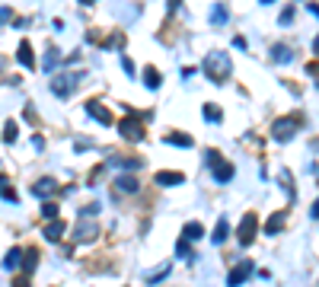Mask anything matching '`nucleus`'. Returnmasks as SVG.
I'll return each mask as SVG.
<instances>
[{
    "instance_id": "1",
    "label": "nucleus",
    "mask_w": 319,
    "mask_h": 287,
    "mask_svg": "<svg viewBox=\"0 0 319 287\" xmlns=\"http://www.w3.org/2000/svg\"><path fill=\"white\" fill-rule=\"evenodd\" d=\"M205 74L214 80V83H223L230 77V58L223 54V51H211L205 58Z\"/></svg>"
},
{
    "instance_id": "2",
    "label": "nucleus",
    "mask_w": 319,
    "mask_h": 287,
    "mask_svg": "<svg viewBox=\"0 0 319 287\" xmlns=\"http://www.w3.org/2000/svg\"><path fill=\"white\" fill-rule=\"evenodd\" d=\"M294 134H297V118H281V122H275V125H271V137H275V140H281V144H284V140H291Z\"/></svg>"
},
{
    "instance_id": "3",
    "label": "nucleus",
    "mask_w": 319,
    "mask_h": 287,
    "mask_svg": "<svg viewBox=\"0 0 319 287\" xmlns=\"http://www.w3.org/2000/svg\"><path fill=\"white\" fill-rule=\"evenodd\" d=\"M118 134L125 140H144V125L137 122V118H125V122H118Z\"/></svg>"
},
{
    "instance_id": "4",
    "label": "nucleus",
    "mask_w": 319,
    "mask_h": 287,
    "mask_svg": "<svg viewBox=\"0 0 319 287\" xmlns=\"http://www.w3.org/2000/svg\"><path fill=\"white\" fill-rule=\"evenodd\" d=\"M236 233H240V246H249L252 239H255V214H246Z\"/></svg>"
},
{
    "instance_id": "5",
    "label": "nucleus",
    "mask_w": 319,
    "mask_h": 287,
    "mask_svg": "<svg viewBox=\"0 0 319 287\" xmlns=\"http://www.w3.org/2000/svg\"><path fill=\"white\" fill-rule=\"evenodd\" d=\"M86 115H93L99 125H112V112L105 109L99 99H90V102H86Z\"/></svg>"
},
{
    "instance_id": "6",
    "label": "nucleus",
    "mask_w": 319,
    "mask_h": 287,
    "mask_svg": "<svg viewBox=\"0 0 319 287\" xmlns=\"http://www.w3.org/2000/svg\"><path fill=\"white\" fill-rule=\"evenodd\" d=\"M252 274V262H243V265H236L233 271H230V278H227V287H240L246 278Z\"/></svg>"
},
{
    "instance_id": "7",
    "label": "nucleus",
    "mask_w": 319,
    "mask_h": 287,
    "mask_svg": "<svg viewBox=\"0 0 319 287\" xmlns=\"http://www.w3.org/2000/svg\"><path fill=\"white\" fill-rule=\"evenodd\" d=\"M51 191H57V182L51 176H45V179H39V182L32 185V195L35 198H45V195H51Z\"/></svg>"
},
{
    "instance_id": "8",
    "label": "nucleus",
    "mask_w": 319,
    "mask_h": 287,
    "mask_svg": "<svg viewBox=\"0 0 319 287\" xmlns=\"http://www.w3.org/2000/svg\"><path fill=\"white\" fill-rule=\"evenodd\" d=\"M140 179L137 176H115V191H137Z\"/></svg>"
},
{
    "instance_id": "9",
    "label": "nucleus",
    "mask_w": 319,
    "mask_h": 287,
    "mask_svg": "<svg viewBox=\"0 0 319 287\" xmlns=\"http://www.w3.org/2000/svg\"><path fill=\"white\" fill-rule=\"evenodd\" d=\"M271 61H278V64L294 61V48L291 45H275V48H271Z\"/></svg>"
},
{
    "instance_id": "10",
    "label": "nucleus",
    "mask_w": 319,
    "mask_h": 287,
    "mask_svg": "<svg viewBox=\"0 0 319 287\" xmlns=\"http://www.w3.org/2000/svg\"><path fill=\"white\" fill-rule=\"evenodd\" d=\"M16 61H19L22 67H35V54H32V45H29V42H22V45H19Z\"/></svg>"
},
{
    "instance_id": "11",
    "label": "nucleus",
    "mask_w": 319,
    "mask_h": 287,
    "mask_svg": "<svg viewBox=\"0 0 319 287\" xmlns=\"http://www.w3.org/2000/svg\"><path fill=\"white\" fill-rule=\"evenodd\" d=\"M61 236H64V223L61 220H48V226H45V239H48V243H57Z\"/></svg>"
},
{
    "instance_id": "12",
    "label": "nucleus",
    "mask_w": 319,
    "mask_h": 287,
    "mask_svg": "<svg viewBox=\"0 0 319 287\" xmlns=\"http://www.w3.org/2000/svg\"><path fill=\"white\" fill-rule=\"evenodd\" d=\"M22 259H26V255H22V249H10L7 259H4V268H7V271H16V268L22 265Z\"/></svg>"
},
{
    "instance_id": "13",
    "label": "nucleus",
    "mask_w": 319,
    "mask_h": 287,
    "mask_svg": "<svg viewBox=\"0 0 319 287\" xmlns=\"http://www.w3.org/2000/svg\"><path fill=\"white\" fill-rule=\"evenodd\" d=\"M214 179H217V182H230V179H233V166L223 163V160H217L214 163Z\"/></svg>"
},
{
    "instance_id": "14",
    "label": "nucleus",
    "mask_w": 319,
    "mask_h": 287,
    "mask_svg": "<svg viewBox=\"0 0 319 287\" xmlns=\"http://www.w3.org/2000/svg\"><path fill=\"white\" fill-rule=\"evenodd\" d=\"M57 61H61V51H57V48H48V54H45V61H42V70L51 74V70L57 67Z\"/></svg>"
},
{
    "instance_id": "15",
    "label": "nucleus",
    "mask_w": 319,
    "mask_h": 287,
    "mask_svg": "<svg viewBox=\"0 0 319 287\" xmlns=\"http://www.w3.org/2000/svg\"><path fill=\"white\" fill-rule=\"evenodd\" d=\"M80 77H74V80H64V77H57L54 83H51V90H54V96H67L70 93V87H74Z\"/></svg>"
},
{
    "instance_id": "16",
    "label": "nucleus",
    "mask_w": 319,
    "mask_h": 287,
    "mask_svg": "<svg viewBox=\"0 0 319 287\" xmlns=\"http://www.w3.org/2000/svg\"><path fill=\"white\" fill-rule=\"evenodd\" d=\"M166 144H176V147H192V137H188V134H179V131H169V134H166Z\"/></svg>"
},
{
    "instance_id": "17",
    "label": "nucleus",
    "mask_w": 319,
    "mask_h": 287,
    "mask_svg": "<svg viewBox=\"0 0 319 287\" xmlns=\"http://www.w3.org/2000/svg\"><path fill=\"white\" fill-rule=\"evenodd\" d=\"M144 83H147V90H160V74L153 67H144Z\"/></svg>"
},
{
    "instance_id": "18",
    "label": "nucleus",
    "mask_w": 319,
    "mask_h": 287,
    "mask_svg": "<svg viewBox=\"0 0 319 287\" xmlns=\"http://www.w3.org/2000/svg\"><path fill=\"white\" fill-rule=\"evenodd\" d=\"M93 236H96V226L93 223H80L74 230V239H93Z\"/></svg>"
},
{
    "instance_id": "19",
    "label": "nucleus",
    "mask_w": 319,
    "mask_h": 287,
    "mask_svg": "<svg viewBox=\"0 0 319 287\" xmlns=\"http://www.w3.org/2000/svg\"><path fill=\"white\" fill-rule=\"evenodd\" d=\"M281 223H284V211H281V214H271L268 223H265V233H278V230H281Z\"/></svg>"
},
{
    "instance_id": "20",
    "label": "nucleus",
    "mask_w": 319,
    "mask_h": 287,
    "mask_svg": "<svg viewBox=\"0 0 319 287\" xmlns=\"http://www.w3.org/2000/svg\"><path fill=\"white\" fill-rule=\"evenodd\" d=\"M157 182H160V185H179V182H182V176H179V173H166V169H163V173L157 176Z\"/></svg>"
},
{
    "instance_id": "21",
    "label": "nucleus",
    "mask_w": 319,
    "mask_h": 287,
    "mask_svg": "<svg viewBox=\"0 0 319 287\" xmlns=\"http://www.w3.org/2000/svg\"><path fill=\"white\" fill-rule=\"evenodd\" d=\"M163 278H169V265H160L157 271H150L147 274V284H160Z\"/></svg>"
},
{
    "instance_id": "22",
    "label": "nucleus",
    "mask_w": 319,
    "mask_h": 287,
    "mask_svg": "<svg viewBox=\"0 0 319 287\" xmlns=\"http://www.w3.org/2000/svg\"><path fill=\"white\" fill-rule=\"evenodd\" d=\"M211 239H214V246H220L223 239H227V220H220V223L214 226V233H211Z\"/></svg>"
},
{
    "instance_id": "23",
    "label": "nucleus",
    "mask_w": 319,
    "mask_h": 287,
    "mask_svg": "<svg viewBox=\"0 0 319 287\" xmlns=\"http://www.w3.org/2000/svg\"><path fill=\"white\" fill-rule=\"evenodd\" d=\"M35 265H39V252H26V259H22V271L32 274V271H35Z\"/></svg>"
},
{
    "instance_id": "24",
    "label": "nucleus",
    "mask_w": 319,
    "mask_h": 287,
    "mask_svg": "<svg viewBox=\"0 0 319 287\" xmlns=\"http://www.w3.org/2000/svg\"><path fill=\"white\" fill-rule=\"evenodd\" d=\"M182 239H192V243H195V239H201V226H198V223H188L185 230H182Z\"/></svg>"
},
{
    "instance_id": "25",
    "label": "nucleus",
    "mask_w": 319,
    "mask_h": 287,
    "mask_svg": "<svg viewBox=\"0 0 319 287\" xmlns=\"http://www.w3.org/2000/svg\"><path fill=\"white\" fill-rule=\"evenodd\" d=\"M205 118H208V122H214V125H217L220 118H223V112L217 109V105H211V102H208V105H205Z\"/></svg>"
},
{
    "instance_id": "26",
    "label": "nucleus",
    "mask_w": 319,
    "mask_h": 287,
    "mask_svg": "<svg viewBox=\"0 0 319 287\" xmlns=\"http://www.w3.org/2000/svg\"><path fill=\"white\" fill-rule=\"evenodd\" d=\"M42 217L45 220H54L57 217V205H54V201H45V205H42Z\"/></svg>"
},
{
    "instance_id": "27",
    "label": "nucleus",
    "mask_w": 319,
    "mask_h": 287,
    "mask_svg": "<svg viewBox=\"0 0 319 287\" xmlns=\"http://www.w3.org/2000/svg\"><path fill=\"white\" fill-rule=\"evenodd\" d=\"M278 22H281V26H294V4H291V7H284V10H281V16H278Z\"/></svg>"
},
{
    "instance_id": "28",
    "label": "nucleus",
    "mask_w": 319,
    "mask_h": 287,
    "mask_svg": "<svg viewBox=\"0 0 319 287\" xmlns=\"http://www.w3.org/2000/svg\"><path fill=\"white\" fill-rule=\"evenodd\" d=\"M211 19H214L217 26H223V22H227V7H223V4H220V7H214V13H211Z\"/></svg>"
},
{
    "instance_id": "29",
    "label": "nucleus",
    "mask_w": 319,
    "mask_h": 287,
    "mask_svg": "<svg viewBox=\"0 0 319 287\" xmlns=\"http://www.w3.org/2000/svg\"><path fill=\"white\" fill-rule=\"evenodd\" d=\"M13 140H16V125L7 122V128H4V144H13Z\"/></svg>"
},
{
    "instance_id": "30",
    "label": "nucleus",
    "mask_w": 319,
    "mask_h": 287,
    "mask_svg": "<svg viewBox=\"0 0 319 287\" xmlns=\"http://www.w3.org/2000/svg\"><path fill=\"white\" fill-rule=\"evenodd\" d=\"M4 201H10V205H13V201H16V191L10 188V182H7V179H4Z\"/></svg>"
},
{
    "instance_id": "31",
    "label": "nucleus",
    "mask_w": 319,
    "mask_h": 287,
    "mask_svg": "<svg viewBox=\"0 0 319 287\" xmlns=\"http://www.w3.org/2000/svg\"><path fill=\"white\" fill-rule=\"evenodd\" d=\"M176 252H179L182 259H188V239H179V246H176Z\"/></svg>"
},
{
    "instance_id": "32",
    "label": "nucleus",
    "mask_w": 319,
    "mask_h": 287,
    "mask_svg": "<svg viewBox=\"0 0 319 287\" xmlns=\"http://www.w3.org/2000/svg\"><path fill=\"white\" fill-rule=\"evenodd\" d=\"M122 67H125V74H128V77H134V64H131V58H122Z\"/></svg>"
},
{
    "instance_id": "33",
    "label": "nucleus",
    "mask_w": 319,
    "mask_h": 287,
    "mask_svg": "<svg viewBox=\"0 0 319 287\" xmlns=\"http://www.w3.org/2000/svg\"><path fill=\"white\" fill-rule=\"evenodd\" d=\"M32 147H35V150H42V147H45V137H42V134H35V137H32Z\"/></svg>"
},
{
    "instance_id": "34",
    "label": "nucleus",
    "mask_w": 319,
    "mask_h": 287,
    "mask_svg": "<svg viewBox=\"0 0 319 287\" xmlns=\"http://www.w3.org/2000/svg\"><path fill=\"white\" fill-rule=\"evenodd\" d=\"M233 48H240V51L246 48V39H243V35H236V39H233Z\"/></svg>"
},
{
    "instance_id": "35",
    "label": "nucleus",
    "mask_w": 319,
    "mask_h": 287,
    "mask_svg": "<svg viewBox=\"0 0 319 287\" xmlns=\"http://www.w3.org/2000/svg\"><path fill=\"white\" fill-rule=\"evenodd\" d=\"M13 287H29V278H16V281H13Z\"/></svg>"
},
{
    "instance_id": "36",
    "label": "nucleus",
    "mask_w": 319,
    "mask_h": 287,
    "mask_svg": "<svg viewBox=\"0 0 319 287\" xmlns=\"http://www.w3.org/2000/svg\"><path fill=\"white\" fill-rule=\"evenodd\" d=\"M310 13H313V16H319V4H310Z\"/></svg>"
},
{
    "instance_id": "37",
    "label": "nucleus",
    "mask_w": 319,
    "mask_h": 287,
    "mask_svg": "<svg viewBox=\"0 0 319 287\" xmlns=\"http://www.w3.org/2000/svg\"><path fill=\"white\" fill-rule=\"evenodd\" d=\"M313 51H316V54H319V35H316V42H313Z\"/></svg>"
},
{
    "instance_id": "38",
    "label": "nucleus",
    "mask_w": 319,
    "mask_h": 287,
    "mask_svg": "<svg viewBox=\"0 0 319 287\" xmlns=\"http://www.w3.org/2000/svg\"><path fill=\"white\" fill-rule=\"evenodd\" d=\"M313 217H319V201H316V205H313Z\"/></svg>"
},
{
    "instance_id": "39",
    "label": "nucleus",
    "mask_w": 319,
    "mask_h": 287,
    "mask_svg": "<svg viewBox=\"0 0 319 287\" xmlns=\"http://www.w3.org/2000/svg\"><path fill=\"white\" fill-rule=\"evenodd\" d=\"M262 4H265V7H268V4H275V0H262Z\"/></svg>"
},
{
    "instance_id": "40",
    "label": "nucleus",
    "mask_w": 319,
    "mask_h": 287,
    "mask_svg": "<svg viewBox=\"0 0 319 287\" xmlns=\"http://www.w3.org/2000/svg\"><path fill=\"white\" fill-rule=\"evenodd\" d=\"M80 4H93V0H80Z\"/></svg>"
},
{
    "instance_id": "41",
    "label": "nucleus",
    "mask_w": 319,
    "mask_h": 287,
    "mask_svg": "<svg viewBox=\"0 0 319 287\" xmlns=\"http://www.w3.org/2000/svg\"><path fill=\"white\" fill-rule=\"evenodd\" d=\"M316 179H319V169H316Z\"/></svg>"
}]
</instances>
